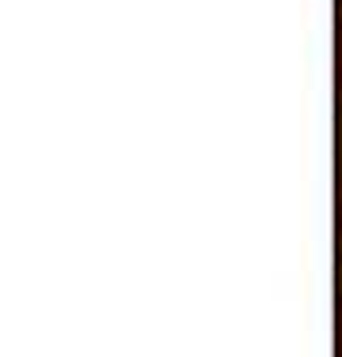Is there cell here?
I'll return each instance as SVG.
<instances>
[{
    "label": "cell",
    "mask_w": 342,
    "mask_h": 357,
    "mask_svg": "<svg viewBox=\"0 0 342 357\" xmlns=\"http://www.w3.org/2000/svg\"><path fill=\"white\" fill-rule=\"evenodd\" d=\"M339 72H342V38H339Z\"/></svg>",
    "instance_id": "6da1fadb"
}]
</instances>
